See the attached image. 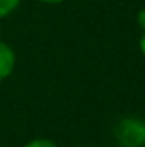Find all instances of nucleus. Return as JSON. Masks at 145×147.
<instances>
[{"label":"nucleus","mask_w":145,"mask_h":147,"mask_svg":"<svg viewBox=\"0 0 145 147\" xmlns=\"http://www.w3.org/2000/svg\"><path fill=\"white\" fill-rule=\"evenodd\" d=\"M115 140L121 147H145V123L125 117L115 127Z\"/></svg>","instance_id":"nucleus-1"},{"label":"nucleus","mask_w":145,"mask_h":147,"mask_svg":"<svg viewBox=\"0 0 145 147\" xmlns=\"http://www.w3.org/2000/svg\"><path fill=\"white\" fill-rule=\"evenodd\" d=\"M15 69V52L7 43L0 41V82L6 80Z\"/></svg>","instance_id":"nucleus-2"},{"label":"nucleus","mask_w":145,"mask_h":147,"mask_svg":"<svg viewBox=\"0 0 145 147\" xmlns=\"http://www.w3.org/2000/svg\"><path fill=\"white\" fill-rule=\"evenodd\" d=\"M19 4H21V0H0V19L7 17L9 13H13Z\"/></svg>","instance_id":"nucleus-3"},{"label":"nucleus","mask_w":145,"mask_h":147,"mask_svg":"<svg viewBox=\"0 0 145 147\" xmlns=\"http://www.w3.org/2000/svg\"><path fill=\"white\" fill-rule=\"evenodd\" d=\"M24 147H58L54 144V142H50V140H45V138H37V140H32V142H28Z\"/></svg>","instance_id":"nucleus-4"},{"label":"nucleus","mask_w":145,"mask_h":147,"mask_svg":"<svg viewBox=\"0 0 145 147\" xmlns=\"http://www.w3.org/2000/svg\"><path fill=\"white\" fill-rule=\"evenodd\" d=\"M138 24L145 30V7H143V9H140V13H138Z\"/></svg>","instance_id":"nucleus-5"},{"label":"nucleus","mask_w":145,"mask_h":147,"mask_svg":"<svg viewBox=\"0 0 145 147\" xmlns=\"http://www.w3.org/2000/svg\"><path fill=\"white\" fill-rule=\"evenodd\" d=\"M140 49H142V52H143V56H145V30H143V34H142V39H140Z\"/></svg>","instance_id":"nucleus-6"},{"label":"nucleus","mask_w":145,"mask_h":147,"mask_svg":"<svg viewBox=\"0 0 145 147\" xmlns=\"http://www.w3.org/2000/svg\"><path fill=\"white\" fill-rule=\"evenodd\" d=\"M41 2H45V4H60V2H63V0H41Z\"/></svg>","instance_id":"nucleus-7"}]
</instances>
